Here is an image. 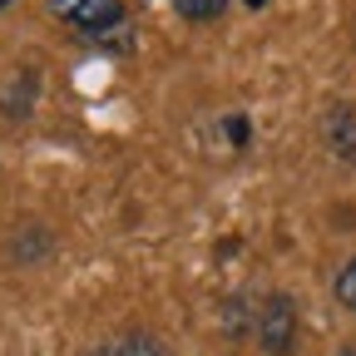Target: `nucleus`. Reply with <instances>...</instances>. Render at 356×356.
I'll use <instances>...</instances> for the list:
<instances>
[{
	"mask_svg": "<svg viewBox=\"0 0 356 356\" xmlns=\"http://www.w3.org/2000/svg\"><path fill=\"white\" fill-rule=\"evenodd\" d=\"M50 15L89 40H104L114 30L129 25V10H124V0H50Z\"/></svg>",
	"mask_w": 356,
	"mask_h": 356,
	"instance_id": "f257e3e1",
	"label": "nucleus"
},
{
	"mask_svg": "<svg viewBox=\"0 0 356 356\" xmlns=\"http://www.w3.org/2000/svg\"><path fill=\"white\" fill-rule=\"evenodd\" d=\"M257 346L267 356H287L297 346V307L287 292H273L262 307V317H257Z\"/></svg>",
	"mask_w": 356,
	"mask_h": 356,
	"instance_id": "f03ea898",
	"label": "nucleus"
},
{
	"mask_svg": "<svg viewBox=\"0 0 356 356\" xmlns=\"http://www.w3.org/2000/svg\"><path fill=\"white\" fill-rule=\"evenodd\" d=\"M95 356H168V351H163L159 337H149V332H124V337L104 341Z\"/></svg>",
	"mask_w": 356,
	"mask_h": 356,
	"instance_id": "7ed1b4c3",
	"label": "nucleus"
},
{
	"mask_svg": "<svg viewBox=\"0 0 356 356\" xmlns=\"http://www.w3.org/2000/svg\"><path fill=\"white\" fill-rule=\"evenodd\" d=\"M332 297H337L346 312H356V257H351V262L341 267V273L332 277Z\"/></svg>",
	"mask_w": 356,
	"mask_h": 356,
	"instance_id": "20e7f679",
	"label": "nucleus"
},
{
	"mask_svg": "<svg viewBox=\"0 0 356 356\" xmlns=\"http://www.w3.org/2000/svg\"><path fill=\"white\" fill-rule=\"evenodd\" d=\"M222 6L228 0H173V10L184 20H213V15H222Z\"/></svg>",
	"mask_w": 356,
	"mask_h": 356,
	"instance_id": "39448f33",
	"label": "nucleus"
},
{
	"mask_svg": "<svg viewBox=\"0 0 356 356\" xmlns=\"http://www.w3.org/2000/svg\"><path fill=\"white\" fill-rule=\"evenodd\" d=\"M337 356H356V346H341V351H337Z\"/></svg>",
	"mask_w": 356,
	"mask_h": 356,
	"instance_id": "423d86ee",
	"label": "nucleus"
},
{
	"mask_svg": "<svg viewBox=\"0 0 356 356\" xmlns=\"http://www.w3.org/2000/svg\"><path fill=\"white\" fill-rule=\"evenodd\" d=\"M10 6H15V0H0V10H10Z\"/></svg>",
	"mask_w": 356,
	"mask_h": 356,
	"instance_id": "0eeeda50",
	"label": "nucleus"
}]
</instances>
